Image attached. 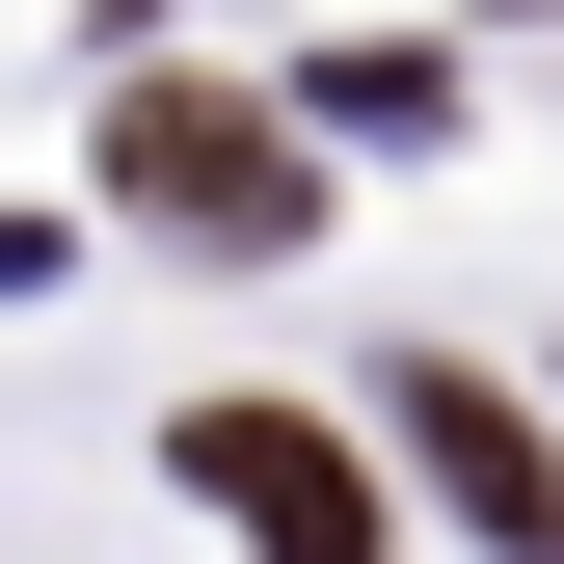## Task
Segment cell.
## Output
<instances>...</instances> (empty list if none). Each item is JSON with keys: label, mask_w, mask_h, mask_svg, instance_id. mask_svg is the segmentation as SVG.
I'll return each instance as SVG.
<instances>
[{"label": "cell", "mask_w": 564, "mask_h": 564, "mask_svg": "<svg viewBox=\"0 0 564 564\" xmlns=\"http://www.w3.org/2000/svg\"><path fill=\"white\" fill-rule=\"evenodd\" d=\"M108 216H162L188 269H296L323 242V134H269L216 82H108Z\"/></svg>", "instance_id": "cell-1"}, {"label": "cell", "mask_w": 564, "mask_h": 564, "mask_svg": "<svg viewBox=\"0 0 564 564\" xmlns=\"http://www.w3.org/2000/svg\"><path fill=\"white\" fill-rule=\"evenodd\" d=\"M377 431L431 457V511H457L484 564H564V431H538L511 377H457V349H403V377H377Z\"/></svg>", "instance_id": "cell-2"}, {"label": "cell", "mask_w": 564, "mask_h": 564, "mask_svg": "<svg viewBox=\"0 0 564 564\" xmlns=\"http://www.w3.org/2000/svg\"><path fill=\"white\" fill-rule=\"evenodd\" d=\"M188 484L242 511V564H377V484L323 403H188Z\"/></svg>", "instance_id": "cell-3"}]
</instances>
